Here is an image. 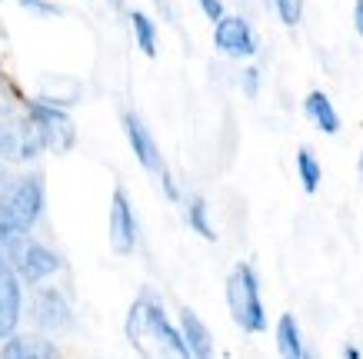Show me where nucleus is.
<instances>
[{"mask_svg": "<svg viewBox=\"0 0 363 359\" xmlns=\"http://www.w3.org/2000/svg\"><path fill=\"white\" fill-rule=\"evenodd\" d=\"M243 93H247V97H257V90H260V74H257V70H243Z\"/></svg>", "mask_w": 363, "mask_h": 359, "instance_id": "obj_19", "label": "nucleus"}, {"mask_svg": "<svg viewBox=\"0 0 363 359\" xmlns=\"http://www.w3.org/2000/svg\"><path fill=\"white\" fill-rule=\"evenodd\" d=\"M127 339H130L137 349H143V339H154V343H160V349H167V353L190 356L187 343H184V333L170 323V316L164 313V306L157 303L150 293L137 296V303L130 306V316H127Z\"/></svg>", "mask_w": 363, "mask_h": 359, "instance_id": "obj_1", "label": "nucleus"}, {"mask_svg": "<svg viewBox=\"0 0 363 359\" xmlns=\"http://www.w3.org/2000/svg\"><path fill=\"white\" fill-rule=\"evenodd\" d=\"M277 349H280L286 359H303L307 356V346H303L300 326H297V319H294L290 313L280 316V323H277Z\"/></svg>", "mask_w": 363, "mask_h": 359, "instance_id": "obj_13", "label": "nucleus"}, {"mask_svg": "<svg viewBox=\"0 0 363 359\" xmlns=\"http://www.w3.org/2000/svg\"><path fill=\"white\" fill-rule=\"evenodd\" d=\"M274 7L286 27H297L300 17H303V0H274Z\"/></svg>", "mask_w": 363, "mask_h": 359, "instance_id": "obj_17", "label": "nucleus"}, {"mask_svg": "<svg viewBox=\"0 0 363 359\" xmlns=\"http://www.w3.org/2000/svg\"><path fill=\"white\" fill-rule=\"evenodd\" d=\"M160 180H164V193H167V200H177L180 193H177V186H174V180H170V173H167V170L160 173Z\"/></svg>", "mask_w": 363, "mask_h": 359, "instance_id": "obj_22", "label": "nucleus"}, {"mask_svg": "<svg viewBox=\"0 0 363 359\" xmlns=\"http://www.w3.org/2000/svg\"><path fill=\"white\" fill-rule=\"evenodd\" d=\"M353 27H357V33H360V40H363V0L353 4Z\"/></svg>", "mask_w": 363, "mask_h": 359, "instance_id": "obj_21", "label": "nucleus"}, {"mask_svg": "<svg viewBox=\"0 0 363 359\" xmlns=\"http://www.w3.org/2000/svg\"><path fill=\"white\" fill-rule=\"evenodd\" d=\"M17 266H11L7 253H0V339H7L21 323V273H13Z\"/></svg>", "mask_w": 363, "mask_h": 359, "instance_id": "obj_5", "label": "nucleus"}, {"mask_svg": "<svg viewBox=\"0 0 363 359\" xmlns=\"http://www.w3.org/2000/svg\"><path fill=\"white\" fill-rule=\"evenodd\" d=\"M187 223H190V229L197 233V237H203V239H217V229L210 227V210H207V200L203 196H194L190 200V207H187Z\"/></svg>", "mask_w": 363, "mask_h": 359, "instance_id": "obj_15", "label": "nucleus"}, {"mask_svg": "<svg viewBox=\"0 0 363 359\" xmlns=\"http://www.w3.org/2000/svg\"><path fill=\"white\" fill-rule=\"evenodd\" d=\"M27 117H30V123L37 127V133L44 137V143L50 150H70V143H74V120L67 117L60 107H54L50 100H37V103H30Z\"/></svg>", "mask_w": 363, "mask_h": 359, "instance_id": "obj_4", "label": "nucleus"}, {"mask_svg": "<svg viewBox=\"0 0 363 359\" xmlns=\"http://www.w3.org/2000/svg\"><path fill=\"white\" fill-rule=\"evenodd\" d=\"M4 253H7V260L17 266V273H21L23 283H40L44 276H50V273L60 270L57 253H50L44 243H33L30 237L11 239V243L4 246Z\"/></svg>", "mask_w": 363, "mask_h": 359, "instance_id": "obj_3", "label": "nucleus"}, {"mask_svg": "<svg viewBox=\"0 0 363 359\" xmlns=\"http://www.w3.org/2000/svg\"><path fill=\"white\" fill-rule=\"evenodd\" d=\"M0 356H7V359H54V356H60V349H57V343H50V339H44V336H30V333L17 336V333H11V336L4 339V346H0Z\"/></svg>", "mask_w": 363, "mask_h": 359, "instance_id": "obj_10", "label": "nucleus"}, {"mask_svg": "<svg viewBox=\"0 0 363 359\" xmlns=\"http://www.w3.org/2000/svg\"><path fill=\"white\" fill-rule=\"evenodd\" d=\"M213 47L227 57H253L257 54V37L243 17H220L213 27Z\"/></svg>", "mask_w": 363, "mask_h": 359, "instance_id": "obj_6", "label": "nucleus"}, {"mask_svg": "<svg viewBox=\"0 0 363 359\" xmlns=\"http://www.w3.org/2000/svg\"><path fill=\"white\" fill-rule=\"evenodd\" d=\"M123 130H127V140H130L133 156L140 160L143 170L150 173H164V156L157 150V140L150 137V130L143 127V120L137 113H123Z\"/></svg>", "mask_w": 363, "mask_h": 359, "instance_id": "obj_8", "label": "nucleus"}, {"mask_svg": "<svg viewBox=\"0 0 363 359\" xmlns=\"http://www.w3.org/2000/svg\"><path fill=\"white\" fill-rule=\"evenodd\" d=\"M111 246L113 253H133L137 246V217L130 210V200L123 190H113V200H111Z\"/></svg>", "mask_w": 363, "mask_h": 359, "instance_id": "obj_7", "label": "nucleus"}, {"mask_svg": "<svg viewBox=\"0 0 363 359\" xmlns=\"http://www.w3.org/2000/svg\"><path fill=\"white\" fill-rule=\"evenodd\" d=\"M23 11H33V13H44V17H57V7L50 4H40V0H21Z\"/></svg>", "mask_w": 363, "mask_h": 359, "instance_id": "obj_20", "label": "nucleus"}, {"mask_svg": "<svg viewBox=\"0 0 363 359\" xmlns=\"http://www.w3.org/2000/svg\"><path fill=\"white\" fill-rule=\"evenodd\" d=\"M343 356H347V359H360V349H357V346H347V349H343Z\"/></svg>", "mask_w": 363, "mask_h": 359, "instance_id": "obj_23", "label": "nucleus"}, {"mask_svg": "<svg viewBox=\"0 0 363 359\" xmlns=\"http://www.w3.org/2000/svg\"><path fill=\"white\" fill-rule=\"evenodd\" d=\"M130 27H133V37H137V47H140L147 57H157V27H154V21H150L143 11H133L130 13Z\"/></svg>", "mask_w": 363, "mask_h": 359, "instance_id": "obj_14", "label": "nucleus"}, {"mask_svg": "<svg viewBox=\"0 0 363 359\" xmlns=\"http://www.w3.org/2000/svg\"><path fill=\"white\" fill-rule=\"evenodd\" d=\"M360 173H363V156H360Z\"/></svg>", "mask_w": 363, "mask_h": 359, "instance_id": "obj_24", "label": "nucleus"}, {"mask_svg": "<svg viewBox=\"0 0 363 359\" xmlns=\"http://www.w3.org/2000/svg\"><path fill=\"white\" fill-rule=\"evenodd\" d=\"M303 113H307V117L313 120V123H317V127L327 133V137L340 133V117H337V110H333L330 97H327L323 90H313V93H307V100H303Z\"/></svg>", "mask_w": 363, "mask_h": 359, "instance_id": "obj_12", "label": "nucleus"}, {"mask_svg": "<svg viewBox=\"0 0 363 359\" xmlns=\"http://www.w3.org/2000/svg\"><path fill=\"white\" fill-rule=\"evenodd\" d=\"M33 319L40 323L44 329H70V306H67V300L57 290H50V286H44V290H37V296H33Z\"/></svg>", "mask_w": 363, "mask_h": 359, "instance_id": "obj_9", "label": "nucleus"}, {"mask_svg": "<svg viewBox=\"0 0 363 359\" xmlns=\"http://www.w3.org/2000/svg\"><path fill=\"white\" fill-rule=\"evenodd\" d=\"M0 153H4V143H0Z\"/></svg>", "mask_w": 363, "mask_h": 359, "instance_id": "obj_25", "label": "nucleus"}, {"mask_svg": "<svg viewBox=\"0 0 363 359\" xmlns=\"http://www.w3.org/2000/svg\"><path fill=\"white\" fill-rule=\"evenodd\" d=\"M297 173H300L303 190H307V193H317L320 180H323V170H320V160L313 156V150H307V147L297 153Z\"/></svg>", "mask_w": 363, "mask_h": 359, "instance_id": "obj_16", "label": "nucleus"}, {"mask_svg": "<svg viewBox=\"0 0 363 359\" xmlns=\"http://www.w3.org/2000/svg\"><path fill=\"white\" fill-rule=\"evenodd\" d=\"M227 306H230L240 329H247V333H264L267 329L260 283H257V273L250 270V263H237L233 273L227 276Z\"/></svg>", "mask_w": 363, "mask_h": 359, "instance_id": "obj_2", "label": "nucleus"}, {"mask_svg": "<svg viewBox=\"0 0 363 359\" xmlns=\"http://www.w3.org/2000/svg\"><path fill=\"white\" fill-rule=\"evenodd\" d=\"M180 333H184V343H187L190 356H200V359L213 356V336H210V329L203 326V319L194 309L180 313Z\"/></svg>", "mask_w": 363, "mask_h": 359, "instance_id": "obj_11", "label": "nucleus"}, {"mask_svg": "<svg viewBox=\"0 0 363 359\" xmlns=\"http://www.w3.org/2000/svg\"><path fill=\"white\" fill-rule=\"evenodd\" d=\"M200 4V11L207 13V21H220V17H227V13H223V0H197Z\"/></svg>", "mask_w": 363, "mask_h": 359, "instance_id": "obj_18", "label": "nucleus"}]
</instances>
